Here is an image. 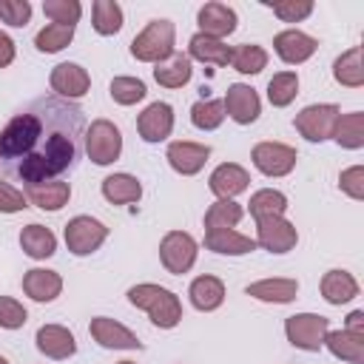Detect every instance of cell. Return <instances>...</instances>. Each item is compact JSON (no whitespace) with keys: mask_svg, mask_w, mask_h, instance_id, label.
I'll return each instance as SVG.
<instances>
[{"mask_svg":"<svg viewBox=\"0 0 364 364\" xmlns=\"http://www.w3.org/2000/svg\"><path fill=\"white\" fill-rule=\"evenodd\" d=\"M253 165L264 173V176H287L296 168V148L284 145V142H259L253 145Z\"/></svg>","mask_w":364,"mask_h":364,"instance_id":"10","label":"cell"},{"mask_svg":"<svg viewBox=\"0 0 364 364\" xmlns=\"http://www.w3.org/2000/svg\"><path fill=\"white\" fill-rule=\"evenodd\" d=\"M88 330H91V338L105 350H142V341L125 324H119V321H114L108 316L91 318Z\"/></svg>","mask_w":364,"mask_h":364,"instance_id":"12","label":"cell"},{"mask_svg":"<svg viewBox=\"0 0 364 364\" xmlns=\"http://www.w3.org/2000/svg\"><path fill=\"white\" fill-rule=\"evenodd\" d=\"M34 341H37V350H40L43 355L54 358V361H63V358H68V355L77 353L74 333H71L68 327H63V324H43V327L37 330Z\"/></svg>","mask_w":364,"mask_h":364,"instance_id":"17","label":"cell"},{"mask_svg":"<svg viewBox=\"0 0 364 364\" xmlns=\"http://www.w3.org/2000/svg\"><path fill=\"white\" fill-rule=\"evenodd\" d=\"M242 216H245V210H242L239 202H233V199H216L208 208V213H205V233H210V230H230V228L239 225Z\"/></svg>","mask_w":364,"mask_h":364,"instance_id":"33","label":"cell"},{"mask_svg":"<svg viewBox=\"0 0 364 364\" xmlns=\"http://www.w3.org/2000/svg\"><path fill=\"white\" fill-rule=\"evenodd\" d=\"M208 182H210V191H213L219 199H233L236 193L247 191L250 176H247V171H245L242 165H236V162H222V165L210 173Z\"/></svg>","mask_w":364,"mask_h":364,"instance_id":"21","label":"cell"},{"mask_svg":"<svg viewBox=\"0 0 364 364\" xmlns=\"http://www.w3.org/2000/svg\"><path fill=\"white\" fill-rule=\"evenodd\" d=\"M338 105L333 102H321V105H307L296 114L293 125L296 131L307 139V142H324L333 136V128H336V119H338Z\"/></svg>","mask_w":364,"mask_h":364,"instance_id":"6","label":"cell"},{"mask_svg":"<svg viewBox=\"0 0 364 364\" xmlns=\"http://www.w3.org/2000/svg\"><path fill=\"white\" fill-rule=\"evenodd\" d=\"M71 40H74V26H57V23H48L46 28L37 31L34 46H37V51H43V54H57V51H63Z\"/></svg>","mask_w":364,"mask_h":364,"instance_id":"38","label":"cell"},{"mask_svg":"<svg viewBox=\"0 0 364 364\" xmlns=\"http://www.w3.org/2000/svg\"><path fill=\"white\" fill-rule=\"evenodd\" d=\"M91 17H94V23H91L94 31L102 34V37L117 34V31L122 28V9H119V3H114V0H94Z\"/></svg>","mask_w":364,"mask_h":364,"instance_id":"36","label":"cell"},{"mask_svg":"<svg viewBox=\"0 0 364 364\" xmlns=\"http://www.w3.org/2000/svg\"><path fill=\"white\" fill-rule=\"evenodd\" d=\"M136 131L145 142H162L171 136L173 131V108L168 102H151L139 119H136Z\"/></svg>","mask_w":364,"mask_h":364,"instance_id":"15","label":"cell"},{"mask_svg":"<svg viewBox=\"0 0 364 364\" xmlns=\"http://www.w3.org/2000/svg\"><path fill=\"white\" fill-rule=\"evenodd\" d=\"M191 122L199 131H216L225 122V105L222 100H199L191 105Z\"/></svg>","mask_w":364,"mask_h":364,"instance_id":"39","label":"cell"},{"mask_svg":"<svg viewBox=\"0 0 364 364\" xmlns=\"http://www.w3.org/2000/svg\"><path fill=\"white\" fill-rule=\"evenodd\" d=\"M188 57L199 60V63H210V65H228L230 63V46H225V40H216V37L196 31L188 43Z\"/></svg>","mask_w":364,"mask_h":364,"instance_id":"25","label":"cell"},{"mask_svg":"<svg viewBox=\"0 0 364 364\" xmlns=\"http://www.w3.org/2000/svg\"><path fill=\"white\" fill-rule=\"evenodd\" d=\"M117 364H134V361H117Z\"/></svg>","mask_w":364,"mask_h":364,"instance_id":"49","label":"cell"},{"mask_svg":"<svg viewBox=\"0 0 364 364\" xmlns=\"http://www.w3.org/2000/svg\"><path fill=\"white\" fill-rule=\"evenodd\" d=\"M327 330H330V318L316 316V313H296V316H290L284 321L287 341L293 347H299V350H307V353L321 350Z\"/></svg>","mask_w":364,"mask_h":364,"instance_id":"5","label":"cell"},{"mask_svg":"<svg viewBox=\"0 0 364 364\" xmlns=\"http://www.w3.org/2000/svg\"><path fill=\"white\" fill-rule=\"evenodd\" d=\"M173 37L176 28L171 20H151L134 40H131V57L139 63H162L173 54Z\"/></svg>","mask_w":364,"mask_h":364,"instance_id":"3","label":"cell"},{"mask_svg":"<svg viewBox=\"0 0 364 364\" xmlns=\"http://www.w3.org/2000/svg\"><path fill=\"white\" fill-rule=\"evenodd\" d=\"M105 239H108V228L94 216H74L65 225V245L74 256H88L100 250Z\"/></svg>","mask_w":364,"mask_h":364,"instance_id":"8","label":"cell"},{"mask_svg":"<svg viewBox=\"0 0 364 364\" xmlns=\"http://www.w3.org/2000/svg\"><path fill=\"white\" fill-rule=\"evenodd\" d=\"M128 301L139 310H145L151 316V321L162 330H171L182 321V304L176 299V293H171L168 287L159 284H134L128 290Z\"/></svg>","mask_w":364,"mask_h":364,"instance_id":"2","label":"cell"},{"mask_svg":"<svg viewBox=\"0 0 364 364\" xmlns=\"http://www.w3.org/2000/svg\"><path fill=\"white\" fill-rule=\"evenodd\" d=\"M196 20H199V34H208V37H216V40L233 34L236 23H239L236 11L230 6H225V3H205L199 9Z\"/></svg>","mask_w":364,"mask_h":364,"instance_id":"18","label":"cell"},{"mask_svg":"<svg viewBox=\"0 0 364 364\" xmlns=\"http://www.w3.org/2000/svg\"><path fill=\"white\" fill-rule=\"evenodd\" d=\"M108 91H111V100L119 102V105H134V102L145 100V94H148L145 82L136 80V77H114Z\"/></svg>","mask_w":364,"mask_h":364,"instance_id":"40","label":"cell"},{"mask_svg":"<svg viewBox=\"0 0 364 364\" xmlns=\"http://www.w3.org/2000/svg\"><path fill=\"white\" fill-rule=\"evenodd\" d=\"M188 296H191V304H193L196 310L210 313V310L222 307V301H225V284H222V279H216V276H196V279L191 282Z\"/></svg>","mask_w":364,"mask_h":364,"instance_id":"23","label":"cell"},{"mask_svg":"<svg viewBox=\"0 0 364 364\" xmlns=\"http://www.w3.org/2000/svg\"><path fill=\"white\" fill-rule=\"evenodd\" d=\"M85 114L57 94L37 97L0 131V171L26 185L71 173L82 156Z\"/></svg>","mask_w":364,"mask_h":364,"instance_id":"1","label":"cell"},{"mask_svg":"<svg viewBox=\"0 0 364 364\" xmlns=\"http://www.w3.org/2000/svg\"><path fill=\"white\" fill-rule=\"evenodd\" d=\"M347 333H355V336H364V310H353L347 316Z\"/></svg>","mask_w":364,"mask_h":364,"instance_id":"48","label":"cell"},{"mask_svg":"<svg viewBox=\"0 0 364 364\" xmlns=\"http://www.w3.org/2000/svg\"><path fill=\"white\" fill-rule=\"evenodd\" d=\"M0 20L11 28H23L31 20V3L28 0H0Z\"/></svg>","mask_w":364,"mask_h":364,"instance_id":"43","label":"cell"},{"mask_svg":"<svg viewBox=\"0 0 364 364\" xmlns=\"http://www.w3.org/2000/svg\"><path fill=\"white\" fill-rule=\"evenodd\" d=\"M43 11L57 26H77V20L82 14V6L77 0H46L43 3Z\"/></svg>","mask_w":364,"mask_h":364,"instance_id":"41","label":"cell"},{"mask_svg":"<svg viewBox=\"0 0 364 364\" xmlns=\"http://www.w3.org/2000/svg\"><path fill=\"white\" fill-rule=\"evenodd\" d=\"M48 82L57 91V97H63V100H77V97L88 94V88H91L88 71L82 65H77V63H60V65H54Z\"/></svg>","mask_w":364,"mask_h":364,"instance_id":"14","label":"cell"},{"mask_svg":"<svg viewBox=\"0 0 364 364\" xmlns=\"http://www.w3.org/2000/svg\"><path fill=\"white\" fill-rule=\"evenodd\" d=\"M273 48L287 65H299V63H304V60H310L316 54L318 40L304 34V31H299V28H287V31H279L273 37Z\"/></svg>","mask_w":364,"mask_h":364,"instance_id":"13","label":"cell"},{"mask_svg":"<svg viewBox=\"0 0 364 364\" xmlns=\"http://www.w3.org/2000/svg\"><path fill=\"white\" fill-rule=\"evenodd\" d=\"M338 188H341L350 199H364V168H361V165H353V168L341 171Z\"/></svg>","mask_w":364,"mask_h":364,"instance_id":"45","label":"cell"},{"mask_svg":"<svg viewBox=\"0 0 364 364\" xmlns=\"http://www.w3.org/2000/svg\"><path fill=\"white\" fill-rule=\"evenodd\" d=\"M205 247L222 256H245L250 250H256V239L239 233V230H210L205 233Z\"/></svg>","mask_w":364,"mask_h":364,"instance_id":"22","label":"cell"},{"mask_svg":"<svg viewBox=\"0 0 364 364\" xmlns=\"http://www.w3.org/2000/svg\"><path fill=\"white\" fill-rule=\"evenodd\" d=\"M26 208V196L23 191H17L9 182H0V213H17Z\"/></svg>","mask_w":364,"mask_h":364,"instance_id":"46","label":"cell"},{"mask_svg":"<svg viewBox=\"0 0 364 364\" xmlns=\"http://www.w3.org/2000/svg\"><path fill=\"white\" fill-rule=\"evenodd\" d=\"M321 296L330 304H347L358 296V282L347 270H327L321 279Z\"/></svg>","mask_w":364,"mask_h":364,"instance_id":"27","label":"cell"},{"mask_svg":"<svg viewBox=\"0 0 364 364\" xmlns=\"http://www.w3.org/2000/svg\"><path fill=\"white\" fill-rule=\"evenodd\" d=\"M23 293L34 301H54L63 293V279L57 270H46V267H31L23 276Z\"/></svg>","mask_w":364,"mask_h":364,"instance_id":"20","label":"cell"},{"mask_svg":"<svg viewBox=\"0 0 364 364\" xmlns=\"http://www.w3.org/2000/svg\"><path fill=\"white\" fill-rule=\"evenodd\" d=\"M296 94H299V77H296V71H279V74L270 77V82H267V100H270V105L284 108V105H290L296 100Z\"/></svg>","mask_w":364,"mask_h":364,"instance_id":"37","label":"cell"},{"mask_svg":"<svg viewBox=\"0 0 364 364\" xmlns=\"http://www.w3.org/2000/svg\"><path fill=\"white\" fill-rule=\"evenodd\" d=\"M26 318H28V313H26V307H23L17 299H11V296H0V327H6V330H17V327L26 324Z\"/></svg>","mask_w":364,"mask_h":364,"instance_id":"44","label":"cell"},{"mask_svg":"<svg viewBox=\"0 0 364 364\" xmlns=\"http://www.w3.org/2000/svg\"><path fill=\"white\" fill-rule=\"evenodd\" d=\"M222 105H225V117H230V119L239 122V125H250V122H256L259 114H262L259 94H256L250 85H245V82H233V85L228 88Z\"/></svg>","mask_w":364,"mask_h":364,"instance_id":"11","label":"cell"},{"mask_svg":"<svg viewBox=\"0 0 364 364\" xmlns=\"http://www.w3.org/2000/svg\"><path fill=\"white\" fill-rule=\"evenodd\" d=\"M20 247L26 250V256H31V259H48V256H54V250H57V236L46 228V225H26L23 230H20Z\"/></svg>","mask_w":364,"mask_h":364,"instance_id":"30","label":"cell"},{"mask_svg":"<svg viewBox=\"0 0 364 364\" xmlns=\"http://www.w3.org/2000/svg\"><path fill=\"white\" fill-rule=\"evenodd\" d=\"M11 60H14V40L6 31H0V68L11 65Z\"/></svg>","mask_w":364,"mask_h":364,"instance_id":"47","label":"cell"},{"mask_svg":"<svg viewBox=\"0 0 364 364\" xmlns=\"http://www.w3.org/2000/svg\"><path fill=\"white\" fill-rule=\"evenodd\" d=\"M333 139L341 148L358 151L364 145V114L361 111H350V114H338L336 128H333Z\"/></svg>","mask_w":364,"mask_h":364,"instance_id":"32","label":"cell"},{"mask_svg":"<svg viewBox=\"0 0 364 364\" xmlns=\"http://www.w3.org/2000/svg\"><path fill=\"white\" fill-rule=\"evenodd\" d=\"M23 196L40 208V210H60L63 205H68L71 199V185L63 179H51V182H37V185H26Z\"/></svg>","mask_w":364,"mask_h":364,"instance_id":"19","label":"cell"},{"mask_svg":"<svg viewBox=\"0 0 364 364\" xmlns=\"http://www.w3.org/2000/svg\"><path fill=\"white\" fill-rule=\"evenodd\" d=\"M324 344L336 358L350 364H364V336H355L347 330H327Z\"/></svg>","mask_w":364,"mask_h":364,"instance_id":"28","label":"cell"},{"mask_svg":"<svg viewBox=\"0 0 364 364\" xmlns=\"http://www.w3.org/2000/svg\"><path fill=\"white\" fill-rule=\"evenodd\" d=\"M299 242L296 225L284 216H267L256 222V247H264L270 253H287Z\"/></svg>","mask_w":364,"mask_h":364,"instance_id":"9","label":"cell"},{"mask_svg":"<svg viewBox=\"0 0 364 364\" xmlns=\"http://www.w3.org/2000/svg\"><path fill=\"white\" fill-rule=\"evenodd\" d=\"M230 65L239 74H259L262 68H267V51L256 43H239L236 48H230Z\"/></svg>","mask_w":364,"mask_h":364,"instance_id":"34","label":"cell"},{"mask_svg":"<svg viewBox=\"0 0 364 364\" xmlns=\"http://www.w3.org/2000/svg\"><path fill=\"white\" fill-rule=\"evenodd\" d=\"M0 364H9V361H6V358H3V355H0Z\"/></svg>","mask_w":364,"mask_h":364,"instance_id":"50","label":"cell"},{"mask_svg":"<svg viewBox=\"0 0 364 364\" xmlns=\"http://www.w3.org/2000/svg\"><path fill=\"white\" fill-rule=\"evenodd\" d=\"M250 216L259 222V219H267V216H284L287 210V196L282 191H273V188H262L250 196Z\"/></svg>","mask_w":364,"mask_h":364,"instance_id":"35","label":"cell"},{"mask_svg":"<svg viewBox=\"0 0 364 364\" xmlns=\"http://www.w3.org/2000/svg\"><path fill=\"white\" fill-rule=\"evenodd\" d=\"M191 74H193L191 57L182 54V51H173L168 60L156 63V68H154V80L159 85H165V88H182L191 80Z\"/></svg>","mask_w":364,"mask_h":364,"instance_id":"26","label":"cell"},{"mask_svg":"<svg viewBox=\"0 0 364 364\" xmlns=\"http://www.w3.org/2000/svg\"><path fill=\"white\" fill-rule=\"evenodd\" d=\"M159 259H162L168 273H173V276L188 273L196 262V239L185 230L165 233L162 242H159Z\"/></svg>","mask_w":364,"mask_h":364,"instance_id":"7","label":"cell"},{"mask_svg":"<svg viewBox=\"0 0 364 364\" xmlns=\"http://www.w3.org/2000/svg\"><path fill=\"white\" fill-rule=\"evenodd\" d=\"M82 151L94 165H111L122 154V134L114 122L108 119H94L91 128H85V142Z\"/></svg>","mask_w":364,"mask_h":364,"instance_id":"4","label":"cell"},{"mask_svg":"<svg viewBox=\"0 0 364 364\" xmlns=\"http://www.w3.org/2000/svg\"><path fill=\"white\" fill-rule=\"evenodd\" d=\"M333 77L338 85L347 88H361L364 85V63H361V46L347 48L336 63H333Z\"/></svg>","mask_w":364,"mask_h":364,"instance_id":"31","label":"cell"},{"mask_svg":"<svg viewBox=\"0 0 364 364\" xmlns=\"http://www.w3.org/2000/svg\"><path fill=\"white\" fill-rule=\"evenodd\" d=\"M245 293L253 296V299H259V301L287 304V301L296 299V293H299V282H296V279H262V282L247 284Z\"/></svg>","mask_w":364,"mask_h":364,"instance_id":"24","label":"cell"},{"mask_svg":"<svg viewBox=\"0 0 364 364\" xmlns=\"http://www.w3.org/2000/svg\"><path fill=\"white\" fill-rule=\"evenodd\" d=\"M270 9L282 23H301L304 17L313 14V0H282V3H273Z\"/></svg>","mask_w":364,"mask_h":364,"instance_id":"42","label":"cell"},{"mask_svg":"<svg viewBox=\"0 0 364 364\" xmlns=\"http://www.w3.org/2000/svg\"><path fill=\"white\" fill-rule=\"evenodd\" d=\"M168 162H171V168L176 171V173H182V176H193V173H199L202 168H205V162H208V156H210V148L208 145H202V142H171L168 145Z\"/></svg>","mask_w":364,"mask_h":364,"instance_id":"16","label":"cell"},{"mask_svg":"<svg viewBox=\"0 0 364 364\" xmlns=\"http://www.w3.org/2000/svg\"><path fill=\"white\" fill-rule=\"evenodd\" d=\"M102 196L111 205H131V202H139L142 185L131 173H111L102 179Z\"/></svg>","mask_w":364,"mask_h":364,"instance_id":"29","label":"cell"}]
</instances>
